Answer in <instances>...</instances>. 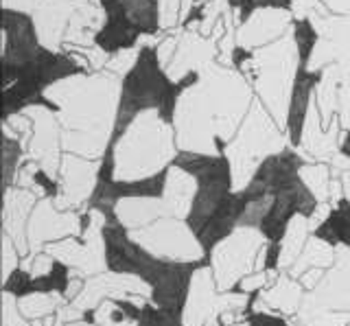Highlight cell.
Wrapping results in <instances>:
<instances>
[{
  "mask_svg": "<svg viewBox=\"0 0 350 326\" xmlns=\"http://www.w3.org/2000/svg\"><path fill=\"white\" fill-rule=\"evenodd\" d=\"M70 289V267L64 260L55 258L49 271L44 274H31L27 269L16 267L5 278L3 291L9 293L11 298L25 300L31 296H49V293H57V296H68Z\"/></svg>",
  "mask_w": 350,
  "mask_h": 326,
  "instance_id": "cell-10",
  "label": "cell"
},
{
  "mask_svg": "<svg viewBox=\"0 0 350 326\" xmlns=\"http://www.w3.org/2000/svg\"><path fill=\"white\" fill-rule=\"evenodd\" d=\"M81 5L83 0H42L31 16L44 49L64 51L66 33Z\"/></svg>",
  "mask_w": 350,
  "mask_h": 326,
  "instance_id": "cell-12",
  "label": "cell"
},
{
  "mask_svg": "<svg viewBox=\"0 0 350 326\" xmlns=\"http://www.w3.org/2000/svg\"><path fill=\"white\" fill-rule=\"evenodd\" d=\"M284 147H289L287 132L276 123V118L269 114L267 107L254 99L239 132L224 151L232 165L237 191H241L250 182L262 160L271 154H278Z\"/></svg>",
  "mask_w": 350,
  "mask_h": 326,
  "instance_id": "cell-8",
  "label": "cell"
},
{
  "mask_svg": "<svg viewBox=\"0 0 350 326\" xmlns=\"http://www.w3.org/2000/svg\"><path fill=\"white\" fill-rule=\"evenodd\" d=\"M98 167H101V160H90L77 154H64L59 167L62 195L57 200H66L68 204H88L96 187Z\"/></svg>",
  "mask_w": 350,
  "mask_h": 326,
  "instance_id": "cell-13",
  "label": "cell"
},
{
  "mask_svg": "<svg viewBox=\"0 0 350 326\" xmlns=\"http://www.w3.org/2000/svg\"><path fill=\"white\" fill-rule=\"evenodd\" d=\"M42 0H3V9H14V12L33 14Z\"/></svg>",
  "mask_w": 350,
  "mask_h": 326,
  "instance_id": "cell-17",
  "label": "cell"
},
{
  "mask_svg": "<svg viewBox=\"0 0 350 326\" xmlns=\"http://www.w3.org/2000/svg\"><path fill=\"white\" fill-rule=\"evenodd\" d=\"M219 57V44L215 38H206L191 29H180L178 46L171 62L167 64V72L173 81H180L193 72H202Z\"/></svg>",
  "mask_w": 350,
  "mask_h": 326,
  "instance_id": "cell-11",
  "label": "cell"
},
{
  "mask_svg": "<svg viewBox=\"0 0 350 326\" xmlns=\"http://www.w3.org/2000/svg\"><path fill=\"white\" fill-rule=\"evenodd\" d=\"M254 99V88L224 62L193 72L173 116L180 151L224 154Z\"/></svg>",
  "mask_w": 350,
  "mask_h": 326,
  "instance_id": "cell-2",
  "label": "cell"
},
{
  "mask_svg": "<svg viewBox=\"0 0 350 326\" xmlns=\"http://www.w3.org/2000/svg\"><path fill=\"white\" fill-rule=\"evenodd\" d=\"M153 44L156 42H147V44L140 46L134 66L120 83V101L114 134L147 110H158L173 121L175 105H178V99L184 85L189 83L191 74L180 81H173Z\"/></svg>",
  "mask_w": 350,
  "mask_h": 326,
  "instance_id": "cell-7",
  "label": "cell"
},
{
  "mask_svg": "<svg viewBox=\"0 0 350 326\" xmlns=\"http://www.w3.org/2000/svg\"><path fill=\"white\" fill-rule=\"evenodd\" d=\"M295 18L291 9L282 7H260L252 14L245 23H241L234 31L237 46L256 51L267 44H273L276 40L291 33Z\"/></svg>",
  "mask_w": 350,
  "mask_h": 326,
  "instance_id": "cell-9",
  "label": "cell"
},
{
  "mask_svg": "<svg viewBox=\"0 0 350 326\" xmlns=\"http://www.w3.org/2000/svg\"><path fill=\"white\" fill-rule=\"evenodd\" d=\"M331 14H350V0H320Z\"/></svg>",
  "mask_w": 350,
  "mask_h": 326,
  "instance_id": "cell-18",
  "label": "cell"
},
{
  "mask_svg": "<svg viewBox=\"0 0 350 326\" xmlns=\"http://www.w3.org/2000/svg\"><path fill=\"white\" fill-rule=\"evenodd\" d=\"M120 83L123 79L116 74L96 70L49 85L44 101L59 114L64 154L90 160L103 158L116 129Z\"/></svg>",
  "mask_w": 350,
  "mask_h": 326,
  "instance_id": "cell-3",
  "label": "cell"
},
{
  "mask_svg": "<svg viewBox=\"0 0 350 326\" xmlns=\"http://www.w3.org/2000/svg\"><path fill=\"white\" fill-rule=\"evenodd\" d=\"M311 236L320 239L328 247L342 245L350 249V200L339 195L335 206L326 213L324 219L313 226Z\"/></svg>",
  "mask_w": 350,
  "mask_h": 326,
  "instance_id": "cell-14",
  "label": "cell"
},
{
  "mask_svg": "<svg viewBox=\"0 0 350 326\" xmlns=\"http://www.w3.org/2000/svg\"><path fill=\"white\" fill-rule=\"evenodd\" d=\"M107 151L114 156L116 180H140L171 167L180 147L171 118L147 110L112 136Z\"/></svg>",
  "mask_w": 350,
  "mask_h": 326,
  "instance_id": "cell-6",
  "label": "cell"
},
{
  "mask_svg": "<svg viewBox=\"0 0 350 326\" xmlns=\"http://www.w3.org/2000/svg\"><path fill=\"white\" fill-rule=\"evenodd\" d=\"M337 156H342L344 160L350 162V127H346L342 136H339V151H337Z\"/></svg>",
  "mask_w": 350,
  "mask_h": 326,
  "instance_id": "cell-19",
  "label": "cell"
},
{
  "mask_svg": "<svg viewBox=\"0 0 350 326\" xmlns=\"http://www.w3.org/2000/svg\"><path fill=\"white\" fill-rule=\"evenodd\" d=\"M173 162L195 178L197 187L184 221L200 243L204 258L213 263L215 249L241 228V202L232 165L226 154L193 151H180Z\"/></svg>",
  "mask_w": 350,
  "mask_h": 326,
  "instance_id": "cell-5",
  "label": "cell"
},
{
  "mask_svg": "<svg viewBox=\"0 0 350 326\" xmlns=\"http://www.w3.org/2000/svg\"><path fill=\"white\" fill-rule=\"evenodd\" d=\"M131 326H184V318L178 313L156 307V304L149 300L145 304H140Z\"/></svg>",
  "mask_w": 350,
  "mask_h": 326,
  "instance_id": "cell-15",
  "label": "cell"
},
{
  "mask_svg": "<svg viewBox=\"0 0 350 326\" xmlns=\"http://www.w3.org/2000/svg\"><path fill=\"white\" fill-rule=\"evenodd\" d=\"M103 263L116 276H131L149 287V300L160 309L184 318L186 302L191 298L193 278L200 269L211 267V260L200 258H167L142 245L118 217L105 215L101 223Z\"/></svg>",
  "mask_w": 350,
  "mask_h": 326,
  "instance_id": "cell-4",
  "label": "cell"
},
{
  "mask_svg": "<svg viewBox=\"0 0 350 326\" xmlns=\"http://www.w3.org/2000/svg\"><path fill=\"white\" fill-rule=\"evenodd\" d=\"M247 326H289V322L282 318V315H271L265 311H250L245 315Z\"/></svg>",
  "mask_w": 350,
  "mask_h": 326,
  "instance_id": "cell-16",
  "label": "cell"
},
{
  "mask_svg": "<svg viewBox=\"0 0 350 326\" xmlns=\"http://www.w3.org/2000/svg\"><path fill=\"white\" fill-rule=\"evenodd\" d=\"M306 158L295 147H284L258 165L254 176L239 193L241 228H256L265 239L262 271L276 269L282 256V241L298 217L315 219L320 200L302 180Z\"/></svg>",
  "mask_w": 350,
  "mask_h": 326,
  "instance_id": "cell-1",
  "label": "cell"
}]
</instances>
